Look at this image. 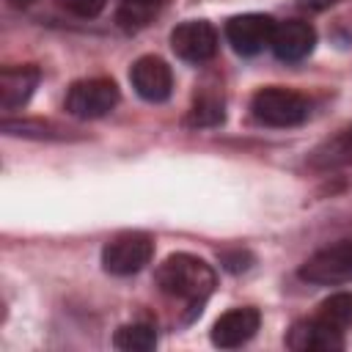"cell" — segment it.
Segmentation results:
<instances>
[{
  "label": "cell",
  "instance_id": "obj_2",
  "mask_svg": "<svg viewBox=\"0 0 352 352\" xmlns=\"http://www.w3.org/2000/svg\"><path fill=\"white\" fill-rule=\"evenodd\" d=\"M308 99L292 88L280 85H267L253 94L250 99V113L258 124L267 126H297L308 118Z\"/></svg>",
  "mask_w": 352,
  "mask_h": 352
},
{
  "label": "cell",
  "instance_id": "obj_22",
  "mask_svg": "<svg viewBox=\"0 0 352 352\" xmlns=\"http://www.w3.org/2000/svg\"><path fill=\"white\" fill-rule=\"evenodd\" d=\"M33 0H8V6H14V8H25V6H30Z\"/></svg>",
  "mask_w": 352,
  "mask_h": 352
},
{
  "label": "cell",
  "instance_id": "obj_18",
  "mask_svg": "<svg viewBox=\"0 0 352 352\" xmlns=\"http://www.w3.org/2000/svg\"><path fill=\"white\" fill-rule=\"evenodd\" d=\"M160 6H162V0H121L118 22L124 28H143Z\"/></svg>",
  "mask_w": 352,
  "mask_h": 352
},
{
  "label": "cell",
  "instance_id": "obj_11",
  "mask_svg": "<svg viewBox=\"0 0 352 352\" xmlns=\"http://www.w3.org/2000/svg\"><path fill=\"white\" fill-rule=\"evenodd\" d=\"M314 44H316V30L300 19H286L280 25H275V33L270 41L275 58L286 60V63H294V60H302L305 55H311Z\"/></svg>",
  "mask_w": 352,
  "mask_h": 352
},
{
  "label": "cell",
  "instance_id": "obj_10",
  "mask_svg": "<svg viewBox=\"0 0 352 352\" xmlns=\"http://www.w3.org/2000/svg\"><path fill=\"white\" fill-rule=\"evenodd\" d=\"M289 349L294 352H336L344 346V333L324 324L322 319L311 316L302 322H294L286 336Z\"/></svg>",
  "mask_w": 352,
  "mask_h": 352
},
{
  "label": "cell",
  "instance_id": "obj_16",
  "mask_svg": "<svg viewBox=\"0 0 352 352\" xmlns=\"http://www.w3.org/2000/svg\"><path fill=\"white\" fill-rule=\"evenodd\" d=\"M316 319H322L324 324H330V327H336V330H346L349 324H352V292H336V294H330L322 305H319V311L314 314Z\"/></svg>",
  "mask_w": 352,
  "mask_h": 352
},
{
  "label": "cell",
  "instance_id": "obj_7",
  "mask_svg": "<svg viewBox=\"0 0 352 352\" xmlns=\"http://www.w3.org/2000/svg\"><path fill=\"white\" fill-rule=\"evenodd\" d=\"M173 52L187 63H204L217 52V30L204 19L182 22L170 30Z\"/></svg>",
  "mask_w": 352,
  "mask_h": 352
},
{
  "label": "cell",
  "instance_id": "obj_20",
  "mask_svg": "<svg viewBox=\"0 0 352 352\" xmlns=\"http://www.w3.org/2000/svg\"><path fill=\"white\" fill-rule=\"evenodd\" d=\"M220 258H223L226 270H231V272H239V270H248L250 267V256L245 250H226Z\"/></svg>",
  "mask_w": 352,
  "mask_h": 352
},
{
  "label": "cell",
  "instance_id": "obj_17",
  "mask_svg": "<svg viewBox=\"0 0 352 352\" xmlns=\"http://www.w3.org/2000/svg\"><path fill=\"white\" fill-rule=\"evenodd\" d=\"M223 118H226V110H223V102L217 96L195 99L190 113H187V124L190 126H217V124H223Z\"/></svg>",
  "mask_w": 352,
  "mask_h": 352
},
{
  "label": "cell",
  "instance_id": "obj_9",
  "mask_svg": "<svg viewBox=\"0 0 352 352\" xmlns=\"http://www.w3.org/2000/svg\"><path fill=\"white\" fill-rule=\"evenodd\" d=\"M258 324H261V316H258L256 308H250V305L231 308V311H226L214 322V327H212V344L220 346V349L242 346V344H248L256 336Z\"/></svg>",
  "mask_w": 352,
  "mask_h": 352
},
{
  "label": "cell",
  "instance_id": "obj_4",
  "mask_svg": "<svg viewBox=\"0 0 352 352\" xmlns=\"http://www.w3.org/2000/svg\"><path fill=\"white\" fill-rule=\"evenodd\" d=\"M154 256V239L143 231H124L102 248V267L110 275H135Z\"/></svg>",
  "mask_w": 352,
  "mask_h": 352
},
{
  "label": "cell",
  "instance_id": "obj_14",
  "mask_svg": "<svg viewBox=\"0 0 352 352\" xmlns=\"http://www.w3.org/2000/svg\"><path fill=\"white\" fill-rule=\"evenodd\" d=\"M0 129L6 135H19V138H36V140H63L69 138L66 129H60L52 121H41V118H3Z\"/></svg>",
  "mask_w": 352,
  "mask_h": 352
},
{
  "label": "cell",
  "instance_id": "obj_6",
  "mask_svg": "<svg viewBox=\"0 0 352 352\" xmlns=\"http://www.w3.org/2000/svg\"><path fill=\"white\" fill-rule=\"evenodd\" d=\"M275 19L270 14H239L226 22V38L239 55H256L270 47L275 33Z\"/></svg>",
  "mask_w": 352,
  "mask_h": 352
},
{
  "label": "cell",
  "instance_id": "obj_13",
  "mask_svg": "<svg viewBox=\"0 0 352 352\" xmlns=\"http://www.w3.org/2000/svg\"><path fill=\"white\" fill-rule=\"evenodd\" d=\"M308 165L314 170L352 168V124L341 126L338 132H333L322 143H316L314 151L308 154Z\"/></svg>",
  "mask_w": 352,
  "mask_h": 352
},
{
  "label": "cell",
  "instance_id": "obj_15",
  "mask_svg": "<svg viewBox=\"0 0 352 352\" xmlns=\"http://www.w3.org/2000/svg\"><path fill=\"white\" fill-rule=\"evenodd\" d=\"M113 346L121 352H151L157 346V333L151 324H143V322L121 324L113 336Z\"/></svg>",
  "mask_w": 352,
  "mask_h": 352
},
{
  "label": "cell",
  "instance_id": "obj_19",
  "mask_svg": "<svg viewBox=\"0 0 352 352\" xmlns=\"http://www.w3.org/2000/svg\"><path fill=\"white\" fill-rule=\"evenodd\" d=\"M58 3H60L69 14L82 16V19H91V16L102 14L104 6H107V0H58Z\"/></svg>",
  "mask_w": 352,
  "mask_h": 352
},
{
  "label": "cell",
  "instance_id": "obj_12",
  "mask_svg": "<svg viewBox=\"0 0 352 352\" xmlns=\"http://www.w3.org/2000/svg\"><path fill=\"white\" fill-rule=\"evenodd\" d=\"M41 80V72L36 66H6L0 72V107L6 113L19 110L33 96L36 85Z\"/></svg>",
  "mask_w": 352,
  "mask_h": 352
},
{
  "label": "cell",
  "instance_id": "obj_3",
  "mask_svg": "<svg viewBox=\"0 0 352 352\" xmlns=\"http://www.w3.org/2000/svg\"><path fill=\"white\" fill-rule=\"evenodd\" d=\"M300 278L314 286L352 283V236L338 239L308 256L300 267Z\"/></svg>",
  "mask_w": 352,
  "mask_h": 352
},
{
  "label": "cell",
  "instance_id": "obj_5",
  "mask_svg": "<svg viewBox=\"0 0 352 352\" xmlns=\"http://www.w3.org/2000/svg\"><path fill=\"white\" fill-rule=\"evenodd\" d=\"M121 94L118 85L107 77H91V80H77L69 94H66V113L82 121L102 118L118 104Z\"/></svg>",
  "mask_w": 352,
  "mask_h": 352
},
{
  "label": "cell",
  "instance_id": "obj_8",
  "mask_svg": "<svg viewBox=\"0 0 352 352\" xmlns=\"http://www.w3.org/2000/svg\"><path fill=\"white\" fill-rule=\"evenodd\" d=\"M129 82L146 102H165L173 91V74L170 66L157 55H143L129 69Z\"/></svg>",
  "mask_w": 352,
  "mask_h": 352
},
{
  "label": "cell",
  "instance_id": "obj_1",
  "mask_svg": "<svg viewBox=\"0 0 352 352\" xmlns=\"http://www.w3.org/2000/svg\"><path fill=\"white\" fill-rule=\"evenodd\" d=\"M154 278H157V286H160L162 294L187 302L190 316L201 311V305L206 302V297L217 286L214 270L204 258L190 256V253H173V256H168L157 267Z\"/></svg>",
  "mask_w": 352,
  "mask_h": 352
},
{
  "label": "cell",
  "instance_id": "obj_21",
  "mask_svg": "<svg viewBox=\"0 0 352 352\" xmlns=\"http://www.w3.org/2000/svg\"><path fill=\"white\" fill-rule=\"evenodd\" d=\"M336 0H297V6L302 8V11H324V8H330Z\"/></svg>",
  "mask_w": 352,
  "mask_h": 352
}]
</instances>
